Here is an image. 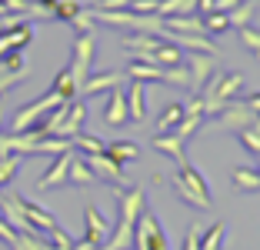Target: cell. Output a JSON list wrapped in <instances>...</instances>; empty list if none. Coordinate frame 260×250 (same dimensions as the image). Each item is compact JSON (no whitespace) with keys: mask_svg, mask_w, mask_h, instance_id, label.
<instances>
[{"mask_svg":"<svg viewBox=\"0 0 260 250\" xmlns=\"http://www.w3.org/2000/svg\"><path fill=\"white\" fill-rule=\"evenodd\" d=\"M227 243V224H214L200 234V250H223Z\"/></svg>","mask_w":260,"mask_h":250,"instance_id":"obj_22","label":"cell"},{"mask_svg":"<svg viewBox=\"0 0 260 250\" xmlns=\"http://www.w3.org/2000/svg\"><path fill=\"white\" fill-rule=\"evenodd\" d=\"M187 70H190V83H193V93H197L200 87L214 77V57H210V53H190Z\"/></svg>","mask_w":260,"mask_h":250,"instance_id":"obj_10","label":"cell"},{"mask_svg":"<svg viewBox=\"0 0 260 250\" xmlns=\"http://www.w3.org/2000/svg\"><path fill=\"white\" fill-rule=\"evenodd\" d=\"M104 120L110 123V127H120V123H127V93L120 90V87H114L107 97V107H104Z\"/></svg>","mask_w":260,"mask_h":250,"instance_id":"obj_13","label":"cell"},{"mask_svg":"<svg viewBox=\"0 0 260 250\" xmlns=\"http://www.w3.org/2000/svg\"><path fill=\"white\" fill-rule=\"evenodd\" d=\"M150 64H157V67H177V64H180V47L167 44V40L160 37V47H157V50H153Z\"/></svg>","mask_w":260,"mask_h":250,"instance_id":"obj_23","label":"cell"},{"mask_svg":"<svg viewBox=\"0 0 260 250\" xmlns=\"http://www.w3.org/2000/svg\"><path fill=\"white\" fill-rule=\"evenodd\" d=\"M153 150L167 153V157L174 160L177 167H180V164L187 160V157H184V140H177L174 134H157V137H153Z\"/></svg>","mask_w":260,"mask_h":250,"instance_id":"obj_19","label":"cell"},{"mask_svg":"<svg viewBox=\"0 0 260 250\" xmlns=\"http://www.w3.org/2000/svg\"><path fill=\"white\" fill-rule=\"evenodd\" d=\"M170 187H174V194H177L180 200H184V204H190V207H204V204L197 200V194H193V190L187 187V183L180 180V177H174V180H170Z\"/></svg>","mask_w":260,"mask_h":250,"instance_id":"obj_29","label":"cell"},{"mask_svg":"<svg viewBox=\"0 0 260 250\" xmlns=\"http://www.w3.org/2000/svg\"><path fill=\"white\" fill-rule=\"evenodd\" d=\"M57 104H67V100H60L54 90H47L44 97H37L34 104H23L20 110L14 114V134H23V130H30L34 123H40L50 110H54Z\"/></svg>","mask_w":260,"mask_h":250,"instance_id":"obj_2","label":"cell"},{"mask_svg":"<svg viewBox=\"0 0 260 250\" xmlns=\"http://www.w3.org/2000/svg\"><path fill=\"white\" fill-rule=\"evenodd\" d=\"M230 183L240 190V194H257L260 190V174L253 167H234L230 170Z\"/></svg>","mask_w":260,"mask_h":250,"instance_id":"obj_18","label":"cell"},{"mask_svg":"<svg viewBox=\"0 0 260 250\" xmlns=\"http://www.w3.org/2000/svg\"><path fill=\"white\" fill-rule=\"evenodd\" d=\"M34 4H37V7L44 10L47 17H50V14H54V7H57V4H60V0H34Z\"/></svg>","mask_w":260,"mask_h":250,"instance_id":"obj_37","label":"cell"},{"mask_svg":"<svg viewBox=\"0 0 260 250\" xmlns=\"http://www.w3.org/2000/svg\"><path fill=\"white\" fill-rule=\"evenodd\" d=\"M0 240L7 243V247H14V240H17V230H14V227H7L4 220H0Z\"/></svg>","mask_w":260,"mask_h":250,"instance_id":"obj_35","label":"cell"},{"mask_svg":"<svg viewBox=\"0 0 260 250\" xmlns=\"http://www.w3.org/2000/svg\"><path fill=\"white\" fill-rule=\"evenodd\" d=\"M34 40V23H20V27H14V30L0 34V57L4 53H14V50H23V47Z\"/></svg>","mask_w":260,"mask_h":250,"instance_id":"obj_11","label":"cell"},{"mask_svg":"<svg viewBox=\"0 0 260 250\" xmlns=\"http://www.w3.org/2000/svg\"><path fill=\"white\" fill-rule=\"evenodd\" d=\"M240 104H244L247 110H250V114H257V117H260V90H257V93H247V97L240 100Z\"/></svg>","mask_w":260,"mask_h":250,"instance_id":"obj_34","label":"cell"},{"mask_svg":"<svg viewBox=\"0 0 260 250\" xmlns=\"http://www.w3.org/2000/svg\"><path fill=\"white\" fill-rule=\"evenodd\" d=\"M240 0H214V10H220V14H227V10H234Z\"/></svg>","mask_w":260,"mask_h":250,"instance_id":"obj_36","label":"cell"},{"mask_svg":"<svg viewBox=\"0 0 260 250\" xmlns=\"http://www.w3.org/2000/svg\"><path fill=\"white\" fill-rule=\"evenodd\" d=\"M184 117H187L184 104H170L167 110H164V114H160V120H157V130H160V134H170V130H174L177 123L184 120Z\"/></svg>","mask_w":260,"mask_h":250,"instance_id":"obj_26","label":"cell"},{"mask_svg":"<svg viewBox=\"0 0 260 250\" xmlns=\"http://www.w3.org/2000/svg\"><path fill=\"white\" fill-rule=\"evenodd\" d=\"M253 14H257V0H240L234 10H227V20H230V27H250V20H253Z\"/></svg>","mask_w":260,"mask_h":250,"instance_id":"obj_21","label":"cell"},{"mask_svg":"<svg viewBox=\"0 0 260 250\" xmlns=\"http://www.w3.org/2000/svg\"><path fill=\"white\" fill-rule=\"evenodd\" d=\"M4 14H10V10H7V4H4V0H0V17H4Z\"/></svg>","mask_w":260,"mask_h":250,"instance_id":"obj_38","label":"cell"},{"mask_svg":"<svg viewBox=\"0 0 260 250\" xmlns=\"http://www.w3.org/2000/svg\"><path fill=\"white\" fill-rule=\"evenodd\" d=\"M107 153L110 160H114V164H134V160H140V147L134 144V140H114V144H107Z\"/></svg>","mask_w":260,"mask_h":250,"instance_id":"obj_17","label":"cell"},{"mask_svg":"<svg viewBox=\"0 0 260 250\" xmlns=\"http://www.w3.org/2000/svg\"><path fill=\"white\" fill-rule=\"evenodd\" d=\"M80 157H84V153H80ZM84 160H87V167L93 170L97 180H104V183H123V167L114 164L107 153H90V157H84Z\"/></svg>","mask_w":260,"mask_h":250,"instance_id":"obj_7","label":"cell"},{"mask_svg":"<svg viewBox=\"0 0 260 250\" xmlns=\"http://www.w3.org/2000/svg\"><path fill=\"white\" fill-rule=\"evenodd\" d=\"M84 224H87V234H84V243H90V247H100V243L107 240L110 237V224H107V217H104V213L97 210V207H87L84 210Z\"/></svg>","mask_w":260,"mask_h":250,"instance_id":"obj_5","label":"cell"},{"mask_svg":"<svg viewBox=\"0 0 260 250\" xmlns=\"http://www.w3.org/2000/svg\"><path fill=\"white\" fill-rule=\"evenodd\" d=\"M93 183H97V177L87 167V160L80 153H74L70 157V170H67V187H93Z\"/></svg>","mask_w":260,"mask_h":250,"instance_id":"obj_15","label":"cell"},{"mask_svg":"<svg viewBox=\"0 0 260 250\" xmlns=\"http://www.w3.org/2000/svg\"><path fill=\"white\" fill-rule=\"evenodd\" d=\"M27 20H30L27 14H17V10H10V14H4V17H0V34L14 30V27H20V23H27Z\"/></svg>","mask_w":260,"mask_h":250,"instance_id":"obj_31","label":"cell"},{"mask_svg":"<svg viewBox=\"0 0 260 250\" xmlns=\"http://www.w3.org/2000/svg\"><path fill=\"white\" fill-rule=\"evenodd\" d=\"M50 90H54L60 100H74L77 97V80H74V74H70V67H63L60 74L54 77V87H50Z\"/></svg>","mask_w":260,"mask_h":250,"instance_id":"obj_24","label":"cell"},{"mask_svg":"<svg viewBox=\"0 0 260 250\" xmlns=\"http://www.w3.org/2000/svg\"><path fill=\"white\" fill-rule=\"evenodd\" d=\"M123 77L127 74H117V70H110V74H93L87 77L84 83H80V93H100V90H114V87H120Z\"/></svg>","mask_w":260,"mask_h":250,"instance_id":"obj_16","label":"cell"},{"mask_svg":"<svg viewBox=\"0 0 260 250\" xmlns=\"http://www.w3.org/2000/svg\"><path fill=\"white\" fill-rule=\"evenodd\" d=\"M80 10H84V4H80V0H60L50 17H57V20H67V23H70L77 14H80Z\"/></svg>","mask_w":260,"mask_h":250,"instance_id":"obj_28","label":"cell"},{"mask_svg":"<svg viewBox=\"0 0 260 250\" xmlns=\"http://www.w3.org/2000/svg\"><path fill=\"white\" fill-rule=\"evenodd\" d=\"M23 77H27V74H10V70H4V67H0V97H4L7 90H14V87L23 80Z\"/></svg>","mask_w":260,"mask_h":250,"instance_id":"obj_32","label":"cell"},{"mask_svg":"<svg viewBox=\"0 0 260 250\" xmlns=\"http://www.w3.org/2000/svg\"><path fill=\"white\" fill-rule=\"evenodd\" d=\"M177 177H180V180H184L187 187H190L193 194H197V200H200L204 207H210V204H214V200H210V187H207L204 174H200V170H193V167L187 164V160L180 164V174H177Z\"/></svg>","mask_w":260,"mask_h":250,"instance_id":"obj_14","label":"cell"},{"mask_svg":"<svg viewBox=\"0 0 260 250\" xmlns=\"http://www.w3.org/2000/svg\"><path fill=\"white\" fill-rule=\"evenodd\" d=\"M70 144H74L77 150L84 153V157H90V153H104V150H107V144H104L100 137H90V134H84V130H80L77 137H70Z\"/></svg>","mask_w":260,"mask_h":250,"instance_id":"obj_25","label":"cell"},{"mask_svg":"<svg viewBox=\"0 0 260 250\" xmlns=\"http://www.w3.org/2000/svg\"><path fill=\"white\" fill-rule=\"evenodd\" d=\"M240 40H244V47L250 53L260 57V30H253V27H240Z\"/></svg>","mask_w":260,"mask_h":250,"instance_id":"obj_30","label":"cell"},{"mask_svg":"<svg viewBox=\"0 0 260 250\" xmlns=\"http://www.w3.org/2000/svg\"><path fill=\"white\" fill-rule=\"evenodd\" d=\"M253 117H257V114H250V110H247L240 100H230V104L220 110V123L230 130V134H240L244 127H250Z\"/></svg>","mask_w":260,"mask_h":250,"instance_id":"obj_9","label":"cell"},{"mask_svg":"<svg viewBox=\"0 0 260 250\" xmlns=\"http://www.w3.org/2000/svg\"><path fill=\"white\" fill-rule=\"evenodd\" d=\"M257 174H260V167H257Z\"/></svg>","mask_w":260,"mask_h":250,"instance_id":"obj_40","label":"cell"},{"mask_svg":"<svg viewBox=\"0 0 260 250\" xmlns=\"http://www.w3.org/2000/svg\"><path fill=\"white\" fill-rule=\"evenodd\" d=\"M93 47H97L93 30H90V34H77V40H74V57H70V74H74V80H77V90H80V83L90 77Z\"/></svg>","mask_w":260,"mask_h":250,"instance_id":"obj_3","label":"cell"},{"mask_svg":"<svg viewBox=\"0 0 260 250\" xmlns=\"http://www.w3.org/2000/svg\"><path fill=\"white\" fill-rule=\"evenodd\" d=\"M200 224H190V230H187V240H184V250H200Z\"/></svg>","mask_w":260,"mask_h":250,"instance_id":"obj_33","label":"cell"},{"mask_svg":"<svg viewBox=\"0 0 260 250\" xmlns=\"http://www.w3.org/2000/svg\"><path fill=\"white\" fill-rule=\"evenodd\" d=\"M20 210H23V220L30 224V230H34V234H40V237H44L47 230H54V227H57L54 213L44 210L40 204H34V200H27V197H20Z\"/></svg>","mask_w":260,"mask_h":250,"instance_id":"obj_6","label":"cell"},{"mask_svg":"<svg viewBox=\"0 0 260 250\" xmlns=\"http://www.w3.org/2000/svg\"><path fill=\"white\" fill-rule=\"evenodd\" d=\"M127 117L134 123L147 120V87L140 80H134V83H130V90H127Z\"/></svg>","mask_w":260,"mask_h":250,"instance_id":"obj_12","label":"cell"},{"mask_svg":"<svg viewBox=\"0 0 260 250\" xmlns=\"http://www.w3.org/2000/svg\"><path fill=\"white\" fill-rule=\"evenodd\" d=\"M84 120H87V107L84 100H70L67 104V117H63V123L54 130V137H63V140H70V137H77L80 130H84Z\"/></svg>","mask_w":260,"mask_h":250,"instance_id":"obj_8","label":"cell"},{"mask_svg":"<svg viewBox=\"0 0 260 250\" xmlns=\"http://www.w3.org/2000/svg\"><path fill=\"white\" fill-rule=\"evenodd\" d=\"M200 20H204V34H227V30H230L227 14H220V10H214V14H204Z\"/></svg>","mask_w":260,"mask_h":250,"instance_id":"obj_27","label":"cell"},{"mask_svg":"<svg viewBox=\"0 0 260 250\" xmlns=\"http://www.w3.org/2000/svg\"><path fill=\"white\" fill-rule=\"evenodd\" d=\"M0 123H4V114H0Z\"/></svg>","mask_w":260,"mask_h":250,"instance_id":"obj_39","label":"cell"},{"mask_svg":"<svg viewBox=\"0 0 260 250\" xmlns=\"http://www.w3.org/2000/svg\"><path fill=\"white\" fill-rule=\"evenodd\" d=\"M70 157H74V150L70 153H57L54 164L47 167L44 174H40L37 180V190L44 194V190H57V187H67V170H70Z\"/></svg>","mask_w":260,"mask_h":250,"instance_id":"obj_4","label":"cell"},{"mask_svg":"<svg viewBox=\"0 0 260 250\" xmlns=\"http://www.w3.org/2000/svg\"><path fill=\"white\" fill-rule=\"evenodd\" d=\"M130 247H137V250H170V243H167V237H164L157 217L150 213V207L140 210L137 224H134V243H130Z\"/></svg>","mask_w":260,"mask_h":250,"instance_id":"obj_1","label":"cell"},{"mask_svg":"<svg viewBox=\"0 0 260 250\" xmlns=\"http://www.w3.org/2000/svg\"><path fill=\"white\" fill-rule=\"evenodd\" d=\"M23 160H27V157H17V153H0V190L14 183V177L20 174Z\"/></svg>","mask_w":260,"mask_h":250,"instance_id":"obj_20","label":"cell"}]
</instances>
